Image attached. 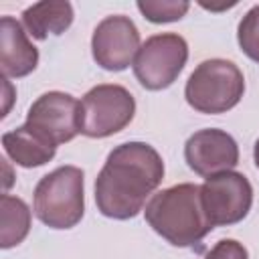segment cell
<instances>
[{
	"instance_id": "8",
	"label": "cell",
	"mask_w": 259,
	"mask_h": 259,
	"mask_svg": "<svg viewBox=\"0 0 259 259\" xmlns=\"http://www.w3.org/2000/svg\"><path fill=\"white\" fill-rule=\"evenodd\" d=\"M140 30L130 16H105L93 30V61L105 71H123L134 65L140 51Z\"/></svg>"
},
{
	"instance_id": "3",
	"label": "cell",
	"mask_w": 259,
	"mask_h": 259,
	"mask_svg": "<svg viewBox=\"0 0 259 259\" xmlns=\"http://www.w3.org/2000/svg\"><path fill=\"white\" fill-rule=\"evenodd\" d=\"M32 208L51 229H73L85 214V174L77 166H59L34 186Z\"/></svg>"
},
{
	"instance_id": "9",
	"label": "cell",
	"mask_w": 259,
	"mask_h": 259,
	"mask_svg": "<svg viewBox=\"0 0 259 259\" xmlns=\"http://www.w3.org/2000/svg\"><path fill=\"white\" fill-rule=\"evenodd\" d=\"M26 125L51 140L55 146L71 142L79 132V101L65 91H47L32 101Z\"/></svg>"
},
{
	"instance_id": "7",
	"label": "cell",
	"mask_w": 259,
	"mask_h": 259,
	"mask_svg": "<svg viewBox=\"0 0 259 259\" xmlns=\"http://www.w3.org/2000/svg\"><path fill=\"white\" fill-rule=\"evenodd\" d=\"M204 212L212 227H229L241 223L253 204V186L241 172L227 170L208 176L200 184Z\"/></svg>"
},
{
	"instance_id": "15",
	"label": "cell",
	"mask_w": 259,
	"mask_h": 259,
	"mask_svg": "<svg viewBox=\"0 0 259 259\" xmlns=\"http://www.w3.org/2000/svg\"><path fill=\"white\" fill-rule=\"evenodd\" d=\"M136 6L144 14V18L154 24L176 22L190 8V4L184 0H140Z\"/></svg>"
},
{
	"instance_id": "1",
	"label": "cell",
	"mask_w": 259,
	"mask_h": 259,
	"mask_svg": "<svg viewBox=\"0 0 259 259\" xmlns=\"http://www.w3.org/2000/svg\"><path fill=\"white\" fill-rule=\"evenodd\" d=\"M164 162L156 148L146 142L115 146L95 178L97 210L115 221L134 219L144 210L146 198L160 186Z\"/></svg>"
},
{
	"instance_id": "2",
	"label": "cell",
	"mask_w": 259,
	"mask_h": 259,
	"mask_svg": "<svg viewBox=\"0 0 259 259\" xmlns=\"http://www.w3.org/2000/svg\"><path fill=\"white\" fill-rule=\"evenodd\" d=\"M144 214L154 233L174 247H194L214 229L204 212L200 186L190 182L152 194Z\"/></svg>"
},
{
	"instance_id": "10",
	"label": "cell",
	"mask_w": 259,
	"mask_h": 259,
	"mask_svg": "<svg viewBox=\"0 0 259 259\" xmlns=\"http://www.w3.org/2000/svg\"><path fill=\"white\" fill-rule=\"evenodd\" d=\"M184 160L198 176H214L239 164V146L231 134L219 127L194 132L184 144Z\"/></svg>"
},
{
	"instance_id": "17",
	"label": "cell",
	"mask_w": 259,
	"mask_h": 259,
	"mask_svg": "<svg viewBox=\"0 0 259 259\" xmlns=\"http://www.w3.org/2000/svg\"><path fill=\"white\" fill-rule=\"evenodd\" d=\"M204 259H249V253L243 243L235 239H221L206 255Z\"/></svg>"
},
{
	"instance_id": "5",
	"label": "cell",
	"mask_w": 259,
	"mask_h": 259,
	"mask_svg": "<svg viewBox=\"0 0 259 259\" xmlns=\"http://www.w3.org/2000/svg\"><path fill=\"white\" fill-rule=\"evenodd\" d=\"M134 95L117 83L91 87L79 101V132L87 138H109L132 123Z\"/></svg>"
},
{
	"instance_id": "14",
	"label": "cell",
	"mask_w": 259,
	"mask_h": 259,
	"mask_svg": "<svg viewBox=\"0 0 259 259\" xmlns=\"http://www.w3.org/2000/svg\"><path fill=\"white\" fill-rule=\"evenodd\" d=\"M0 247L10 249L20 245L30 231V208L28 204L12 194L0 198Z\"/></svg>"
},
{
	"instance_id": "13",
	"label": "cell",
	"mask_w": 259,
	"mask_h": 259,
	"mask_svg": "<svg viewBox=\"0 0 259 259\" xmlns=\"http://www.w3.org/2000/svg\"><path fill=\"white\" fill-rule=\"evenodd\" d=\"M73 6L67 0L36 2L22 12V24L36 40H45L49 34H63L73 24Z\"/></svg>"
},
{
	"instance_id": "16",
	"label": "cell",
	"mask_w": 259,
	"mask_h": 259,
	"mask_svg": "<svg viewBox=\"0 0 259 259\" xmlns=\"http://www.w3.org/2000/svg\"><path fill=\"white\" fill-rule=\"evenodd\" d=\"M237 42L241 51L255 63H259V4L249 8L239 22Z\"/></svg>"
},
{
	"instance_id": "18",
	"label": "cell",
	"mask_w": 259,
	"mask_h": 259,
	"mask_svg": "<svg viewBox=\"0 0 259 259\" xmlns=\"http://www.w3.org/2000/svg\"><path fill=\"white\" fill-rule=\"evenodd\" d=\"M253 158H255V166L259 168V140L255 142V148H253Z\"/></svg>"
},
{
	"instance_id": "12",
	"label": "cell",
	"mask_w": 259,
	"mask_h": 259,
	"mask_svg": "<svg viewBox=\"0 0 259 259\" xmlns=\"http://www.w3.org/2000/svg\"><path fill=\"white\" fill-rule=\"evenodd\" d=\"M2 148L6 156L22 168L45 166L57 154V146L26 123L2 134Z\"/></svg>"
},
{
	"instance_id": "6",
	"label": "cell",
	"mask_w": 259,
	"mask_h": 259,
	"mask_svg": "<svg viewBox=\"0 0 259 259\" xmlns=\"http://www.w3.org/2000/svg\"><path fill=\"white\" fill-rule=\"evenodd\" d=\"M188 61V42L178 32L152 34L142 42L136 61L134 75L148 91H162L170 87L182 73Z\"/></svg>"
},
{
	"instance_id": "4",
	"label": "cell",
	"mask_w": 259,
	"mask_h": 259,
	"mask_svg": "<svg viewBox=\"0 0 259 259\" xmlns=\"http://www.w3.org/2000/svg\"><path fill=\"white\" fill-rule=\"evenodd\" d=\"M245 93L243 71L227 59H206L190 73L184 97L186 103L206 115H217L233 109Z\"/></svg>"
},
{
	"instance_id": "11",
	"label": "cell",
	"mask_w": 259,
	"mask_h": 259,
	"mask_svg": "<svg viewBox=\"0 0 259 259\" xmlns=\"http://www.w3.org/2000/svg\"><path fill=\"white\" fill-rule=\"evenodd\" d=\"M38 65V49L28 40L22 24L12 16L0 18V67L6 79L30 75Z\"/></svg>"
}]
</instances>
